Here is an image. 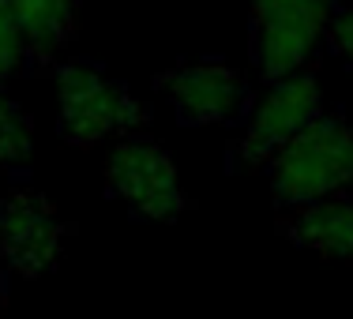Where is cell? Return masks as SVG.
<instances>
[{"label":"cell","mask_w":353,"mask_h":319,"mask_svg":"<svg viewBox=\"0 0 353 319\" xmlns=\"http://www.w3.org/2000/svg\"><path fill=\"white\" fill-rule=\"evenodd\" d=\"M267 181L279 211L353 196V124L342 113L323 109L267 162Z\"/></svg>","instance_id":"obj_1"},{"label":"cell","mask_w":353,"mask_h":319,"mask_svg":"<svg viewBox=\"0 0 353 319\" xmlns=\"http://www.w3.org/2000/svg\"><path fill=\"white\" fill-rule=\"evenodd\" d=\"M57 109L61 136L72 147H98L113 136L128 139L150 128L147 105L90 61H64L57 68Z\"/></svg>","instance_id":"obj_2"},{"label":"cell","mask_w":353,"mask_h":319,"mask_svg":"<svg viewBox=\"0 0 353 319\" xmlns=\"http://www.w3.org/2000/svg\"><path fill=\"white\" fill-rule=\"evenodd\" d=\"M339 0H252V61L267 83L301 72L327 27Z\"/></svg>","instance_id":"obj_3"},{"label":"cell","mask_w":353,"mask_h":319,"mask_svg":"<svg viewBox=\"0 0 353 319\" xmlns=\"http://www.w3.org/2000/svg\"><path fill=\"white\" fill-rule=\"evenodd\" d=\"M105 188L136 218H147V222H170L188 203L176 181L173 158L147 136H128L109 150Z\"/></svg>","instance_id":"obj_4"},{"label":"cell","mask_w":353,"mask_h":319,"mask_svg":"<svg viewBox=\"0 0 353 319\" xmlns=\"http://www.w3.org/2000/svg\"><path fill=\"white\" fill-rule=\"evenodd\" d=\"M319 113H323V94H319V83L305 68L267 83L263 98L256 102L245 132H241V139H237V162L245 165L248 173L267 169V162H271L297 132H305Z\"/></svg>","instance_id":"obj_5"},{"label":"cell","mask_w":353,"mask_h":319,"mask_svg":"<svg viewBox=\"0 0 353 319\" xmlns=\"http://www.w3.org/2000/svg\"><path fill=\"white\" fill-rule=\"evenodd\" d=\"M68 225L34 188H15L0 199V263L19 278H41L61 263Z\"/></svg>","instance_id":"obj_6"},{"label":"cell","mask_w":353,"mask_h":319,"mask_svg":"<svg viewBox=\"0 0 353 319\" xmlns=\"http://www.w3.org/2000/svg\"><path fill=\"white\" fill-rule=\"evenodd\" d=\"M158 94L173 105L176 121L192 128L230 124L248 102L245 75L225 61H184L154 79Z\"/></svg>","instance_id":"obj_7"},{"label":"cell","mask_w":353,"mask_h":319,"mask_svg":"<svg viewBox=\"0 0 353 319\" xmlns=\"http://www.w3.org/2000/svg\"><path fill=\"white\" fill-rule=\"evenodd\" d=\"M279 233L319 259L353 263V196H331L305 207H282Z\"/></svg>","instance_id":"obj_8"},{"label":"cell","mask_w":353,"mask_h":319,"mask_svg":"<svg viewBox=\"0 0 353 319\" xmlns=\"http://www.w3.org/2000/svg\"><path fill=\"white\" fill-rule=\"evenodd\" d=\"M27 41V64L49 68L72 45L79 23V0H8Z\"/></svg>","instance_id":"obj_9"},{"label":"cell","mask_w":353,"mask_h":319,"mask_svg":"<svg viewBox=\"0 0 353 319\" xmlns=\"http://www.w3.org/2000/svg\"><path fill=\"white\" fill-rule=\"evenodd\" d=\"M30 150H34V124H30L27 109L0 94V169L27 165Z\"/></svg>","instance_id":"obj_10"},{"label":"cell","mask_w":353,"mask_h":319,"mask_svg":"<svg viewBox=\"0 0 353 319\" xmlns=\"http://www.w3.org/2000/svg\"><path fill=\"white\" fill-rule=\"evenodd\" d=\"M23 68H27V41H23V30L12 15V4L0 0V87L15 79Z\"/></svg>","instance_id":"obj_11"},{"label":"cell","mask_w":353,"mask_h":319,"mask_svg":"<svg viewBox=\"0 0 353 319\" xmlns=\"http://www.w3.org/2000/svg\"><path fill=\"white\" fill-rule=\"evenodd\" d=\"M327 49H331L339 61H346L353 68V8L350 12H334L331 27H327Z\"/></svg>","instance_id":"obj_12"},{"label":"cell","mask_w":353,"mask_h":319,"mask_svg":"<svg viewBox=\"0 0 353 319\" xmlns=\"http://www.w3.org/2000/svg\"><path fill=\"white\" fill-rule=\"evenodd\" d=\"M4 300H8V282H4V274H0V308H4Z\"/></svg>","instance_id":"obj_13"}]
</instances>
